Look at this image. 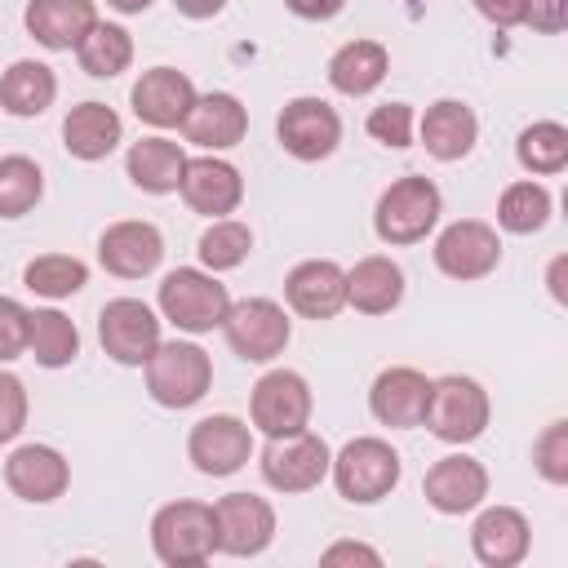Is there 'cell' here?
<instances>
[{"label":"cell","mask_w":568,"mask_h":568,"mask_svg":"<svg viewBox=\"0 0 568 568\" xmlns=\"http://www.w3.org/2000/svg\"><path fill=\"white\" fill-rule=\"evenodd\" d=\"M444 213V195L430 178L422 173H404L395 178L382 195H377V209H373V231L382 244L390 248H404V244H422L435 222Z\"/></svg>","instance_id":"1"},{"label":"cell","mask_w":568,"mask_h":568,"mask_svg":"<svg viewBox=\"0 0 568 568\" xmlns=\"http://www.w3.org/2000/svg\"><path fill=\"white\" fill-rule=\"evenodd\" d=\"M328 475H333V488H337L351 506H373V501H382V497H390V493L399 488L404 466H399V453H395L386 439H377V435H355V439H346V444L333 453Z\"/></svg>","instance_id":"2"},{"label":"cell","mask_w":568,"mask_h":568,"mask_svg":"<svg viewBox=\"0 0 568 568\" xmlns=\"http://www.w3.org/2000/svg\"><path fill=\"white\" fill-rule=\"evenodd\" d=\"M151 550L169 568H200L217 555V519L204 501H169L151 519Z\"/></svg>","instance_id":"3"},{"label":"cell","mask_w":568,"mask_h":568,"mask_svg":"<svg viewBox=\"0 0 568 568\" xmlns=\"http://www.w3.org/2000/svg\"><path fill=\"white\" fill-rule=\"evenodd\" d=\"M160 315L178 328V333H213L222 328L226 311H231V293L213 271L200 266H178L160 280Z\"/></svg>","instance_id":"4"},{"label":"cell","mask_w":568,"mask_h":568,"mask_svg":"<svg viewBox=\"0 0 568 568\" xmlns=\"http://www.w3.org/2000/svg\"><path fill=\"white\" fill-rule=\"evenodd\" d=\"M146 368V390L160 408H191L209 395L213 386V359L195 342H160L155 355L142 364Z\"/></svg>","instance_id":"5"},{"label":"cell","mask_w":568,"mask_h":568,"mask_svg":"<svg viewBox=\"0 0 568 568\" xmlns=\"http://www.w3.org/2000/svg\"><path fill=\"white\" fill-rule=\"evenodd\" d=\"M488 417H493V404H488V390L475 377L448 373V377L430 382V404H426L422 426H430L435 439L470 444V439H479L488 430Z\"/></svg>","instance_id":"6"},{"label":"cell","mask_w":568,"mask_h":568,"mask_svg":"<svg viewBox=\"0 0 568 568\" xmlns=\"http://www.w3.org/2000/svg\"><path fill=\"white\" fill-rule=\"evenodd\" d=\"M328 462H333V448L324 444V435L302 426L293 435H271L257 457V470L275 493H311L328 479Z\"/></svg>","instance_id":"7"},{"label":"cell","mask_w":568,"mask_h":568,"mask_svg":"<svg viewBox=\"0 0 568 568\" xmlns=\"http://www.w3.org/2000/svg\"><path fill=\"white\" fill-rule=\"evenodd\" d=\"M222 337L244 364H271L275 355H284L293 324L275 297H244V302H231L222 320Z\"/></svg>","instance_id":"8"},{"label":"cell","mask_w":568,"mask_h":568,"mask_svg":"<svg viewBox=\"0 0 568 568\" xmlns=\"http://www.w3.org/2000/svg\"><path fill=\"white\" fill-rule=\"evenodd\" d=\"M311 382L293 368H271L253 382V395H248V422L253 430H262L266 439L271 435H293L302 426H311Z\"/></svg>","instance_id":"9"},{"label":"cell","mask_w":568,"mask_h":568,"mask_svg":"<svg viewBox=\"0 0 568 568\" xmlns=\"http://www.w3.org/2000/svg\"><path fill=\"white\" fill-rule=\"evenodd\" d=\"M98 342L115 364L142 368L155 355V346L164 342L160 337V315L138 297H111L98 315Z\"/></svg>","instance_id":"10"},{"label":"cell","mask_w":568,"mask_h":568,"mask_svg":"<svg viewBox=\"0 0 568 568\" xmlns=\"http://www.w3.org/2000/svg\"><path fill=\"white\" fill-rule=\"evenodd\" d=\"M275 138L293 160L315 164V160H328L337 151L342 115L324 98H293V102H284V111L275 120Z\"/></svg>","instance_id":"11"},{"label":"cell","mask_w":568,"mask_h":568,"mask_svg":"<svg viewBox=\"0 0 568 568\" xmlns=\"http://www.w3.org/2000/svg\"><path fill=\"white\" fill-rule=\"evenodd\" d=\"M186 457L200 475L209 479H226L235 475L248 457H253V426L231 417V413H213V417H200L186 435Z\"/></svg>","instance_id":"12"},{"label":"cell","mask_w":568,"mask_h":568,"mask_svg":"<svg viewBox=\"0 0 568 568\" xmlns=\"http://www.w3.org/2000/svg\"><path fill=\"white\" fill-rule=\"evenodd\" d=\"M217 550L235 559H253L275 541V506L257 493H226L213 501Z\"/></svg>","instance_id":"13"},{"label":"cell","mask_w":568,"mask_h":568,"mask_svg":"<svg viewBox=\"0 0 568 568\" xmlns=\"http://www.w3.org/2000/svg\"><path fill=\"white\" fill-rule=\"evenodd\" d=\"M430 253H435V266L448 280H484L501 262V240H497V231L488 222L462 217V222H448L435 235V248Z\"/></svg>","instance_id":"14"},{"label":"cell","mask_w":568,"mask_h":568,"mask_svg":"<svg viewBox=\"0 0 568 568\" xmlns=\"http://www.w3.org/2000/svg\"><path fill=\"white\" fill-rule=\"evenodd\" d=\"M98 262L115 280H142L164 262V235L155 222H142V217L111 222L98 235Z\"/></svg>","instance_id":"15"},{"label":"cell","mask_w":568,"mask_h":568,"mask_svg":"<svg viewBox=\"0 0 568 568\" xmlns=\"http://www.w3.org/2000/svg\"><path fill=\"white\" fill-rule=\"evenodd\" d=\"M182 200L191 213H204V217H231L244 200V178L231 160H222L217 151L209 155H195L186 160L182 169V182H178Z\"/></svg>","instance_id":"16"},{"label":"cell","mask_w":568,"mask_h":568,"mask_svg":"<svg viewBox=\"0 0 568 568\" xmlns=\"http://www.w3.org/2000/svg\"><path fill=\"white\" fill-rule=\"evenodd\" d=\"M426 404H430V377L422 368H408V364H395V368H382L368 386V413L390 426V430H413L422 426L426 417Z\"/></svg>","instance_id":"17"},{"label":"cell","mask_w":568,"mask_h":568,"mask_svg":"<svg viewBox=\"0 0 568 568\" xmlns=\"http://www.w3.org/2000/svg\"><path fill=\"white\" fill-rule=\"evenodd\" d=\"M4 484H9L13 497H22L31 506H49V501H58L67 493L71 462L53 444H22L4 462Z\"/></svg>","instance_id":"18"},{"label":"cell","mask_w":568,"mask_h":568,"mask_svg":"<svg viewBox=\"0 0 568 568\" xmlns=\"http://www.w3.org/2000/svg\"><path fill=\"white\" fill-rule=\"evenodd\" d=\"M422 493L439 515H470L488 497V470L470 453H448L426 470Z\"/></svg>","instance_id":"19"},{"label":"cell","mask_w":568,"mask_h":568,"mask_svg":"<svg viewBox=\"0 0 568 568\" xmlns=\"http://www.w3.org/2000/svg\"><path fill=\"white\" fill-rule=\"evenodd\" d=\"M178 129L200 151H231L248 133V111H244V102L235 93L213 89V93H195V102H191V111H186V120Z\"/></svg>","instance_id":"20"},{"label":"cell","mask_w":568,"mask_h":568,"mask_svg":"<svg viewBox=\"0 0 568 568\" xmlns=\"http://www.w3.org/2000/svg\"><path fill=\"white\" fill-rule=\"evenodd\" d=\"M284 302L302 320H333L346 306V271L328 257H306L284 275Z\"/></svg>","instance_id":"21"},{"label":"cell","mask_w":568,"mask_h":568,"mask_svg":"<svg viewBox=\"0 0 568 568\" xmlns=\"http://www.w3.org/2000/svg\"><path fill=\"white\" fill-rule=\"evenodd\" d=\"M129 102H133V115L142 124H151V129H178L186 120L191 102H195V84L178 67H151V71L138 75Z\"/></svg>","instance_id":"22"},{"label":"cell","mask_w":568,"mask_h":568,"mask_svg":"<svg viewBox=\"0 0 568 568\" xmlns=\"http://www.w3.org/2000/svg\"><path fill=\"white\" fill-rule=\"evenodd\" d=\"M532 546V528L515 506H484L470 524V550L484 568H515Z\"/></svg>","instance_id":"23"},{"label":"cell","mask_w":568,"mask_h":568,"mask_svg":"<svg viewBox=\"0 0 568 568\" xmlns=\"http://www.w3.org/2000/svg\"><path fill=\"white\" fill-rule=\"evenodd\" d=\"M417 138H422L426 155L453 164V160L470 155V146H475V138H479V120H475V111H470L462 98H439V102H430L426 115L417 120Z\"/></svg>","instance_id":"24"},{"label":"cell","mask_w":568,"mask_h":568,"mask_svg":"<svg viewBox=\"0 0 568 568\" xmlns=\"http://www.w3.org/2000/svg\"><path fill=\"white\" fill-rule=\"evenodd\" d=\"M22 22H27L36 44L62 53L89 36V27L98 22V4L93 0H31Z\"/></svg>","instance_id":"25"},{"label":"cell","mask_w":568,"mask_h":568,"mask_svg":"<svg viewBox=\"0 0 568 568\" xmlns=\"http://www.w3.org/2000/svg\"><path fill=\"white\" fill-rule=\"evenodd\" d=\"M404 302V271L386 253H368L346 271V306L359 315H390Z\"/></svg>","instance_id":"26"},{"label":"cell","mask_w":568,"mask_h":568,"mask_svg":"<svg viewBox=\"0 0 568 568\" xmlns=\"http://www.w3.org/2000/svg\"><path fill=\"white\" fill-rule=\"evenodd\" d=\"M124 138V120L106 106V102H80L67 111L62 120V146L67 155L93 164V160H106Z\"/></svg>","instance_id":"27"},{"label":"cell","mask_w":568,"mask_h":568,"mask_svg":"<svg viewBox=\"0 0 568 568\" xmlns=\"http://www.w3.org/2000/svg\"><path fill=\"white\" fill-rule=\"evenodd\" d=\"M182 169H186V151H182L173 138H160V133L133 142L129 155H124L129 182H133L138 191H146V195H169V191H178Z\"/></svg>","instance_id":"28"},{"label":"cell","mask_w":568,"mask_h":568,"mask_svg":"<svg viewBox=\"0 0 568 568\" xmlns=\"http://www.w3.org/2000/svg\"><path fill=\"white\" fill-rule=\"evenodd\" d=\"M58 98V75L53 67L36 62V58H18L9 62V71L0 75V106L13 115V120H36L53 106Z\"/></svg>","instance_id":"29"},{"label":"cell","mask_w":568,"mask_h":568,"mask_svg":"<svg viewBox=\"0 0 568 568\" xmlns=\"http://www.w3.org/2000/svg\"><path fill=\"white\" fill-rule=\"evenodd\" d=\"M390 71V53L377 40H346L333 58H328V84L342 98H364L373 93Z\"/></svg>","instance_id":"30"},{"label":"cell","mask_w":568,"mask_h":568,"mask_svg":"<svg viewBox=\"0 0 568 568\" xmlns=\"http://www.w3.org/2000/svg\"><path fill=\"white\" fill-rule=\"evenodd\" d=\"M27 351H31V359L40 368H67L80 355V328H75V320L62 315V311H53V306L31 311Z\"/></svg>","instance_id":"31"},{"label":"cell","mask_w":568,"mask_h":568,"mask_svg":"<svg viewBox=\"0 0 568 568\" xmlns=\"http://www.w3.org/2000/svg\"><path fill=\"white\" fill-rule=\"evenodd\" d=\"M75 62H80V71L93 75V80H115V75L129 71V62H133V36H129L124 27L98 18V22L89 27V36L75 44Z\"/></svg>","instance_id":"32"},{"label":"cell","mask_w":568,"mask_h":568,"mask_svg":"<svg viewBox=\"0 0 568 568\" xmlns=\"http://www.w3.org/2000/svg\"><path fill=\"white\" fill-rule=\"evenodd\" d=\"M515 160L528 169V173H541V178H555L568 169V129L559 120H537L528 124L519 138H515Z\"/></svg>","instance_id":"33"},{"label":"cell","mask_w":568,"mask_h":568,"mask_svg":"<svg viewBox=\"0 0 568 568\" xmlns=\"http://www.w3.org/2000/svg\"><path fill=\"white\" fill-rule=\"evenodd\" d=\"M550 222V191L532 178H519L497 200V226L510 235H532Z\"/></svg>","instance_id":"34"},{"label":"cell","mask_w":568,"mask_h":568,"mask_svg":"<svg viewBox=\"0 0 568 568\" xmlns=\"http://www.w3.org/2000/svg\"><path fill=\"white\" fill-rule=\"evenodd\" d=\"M22 284L36 293V297H49V302H62L71 293H80L89 284V266L71 253H40L27 262L22 271Z\"/></svg>","instance_id":"35"},{"label":"cell","mask_w":568,"mask_h":568,"mask_svg":"<svg viewBox=\"0 0 568 568\" xmlns=\"http://www.w3.org/2000/svg\"><path fill=\"white\" fill-rule=\"evenodd\" d=\"M44 195V173L31 155H0V217H27Z\"/></svg>","instance_id":"36"},{"label":"cell","mask_w":568,"mask_h":568,"mask_svg":"<svg viewBox=\"0 0 568 568\" xmlns=\"http://www.w3.org/2000/svg\"><path fill=\"white\" fill-rule=\"evenodd\" d=\"M195 253H200L204 271H213V275H217V271H235V266H244V257L253 253V231H248L244 222H235V217H213L209 231L200 235Z\"/></svg>","instance_id":"37"},{"label":"cell","mask_w":568,"mask_h":568,"mask_svg":"<svg viewBox=\"0 0 568 568\" xmlns=\"http://www.w3.org/2000/svg\"><path fill=\"white\" fill-rule=\"evenodd\" d=\"M364 129H368V138H373V142L404 151V146H413L417 115H413V106H408V102H382V106H373V111H368Z\"/></svg>","instance_id":"38"},{"label":"cell","mask_w":568,"mask_h":568,"mask_svg":"<svg viewBox=\"0 0 568 568\" xmlns=\"http://www.w3.org/2000/svg\"><path fill=\"white\" fill-rule=\"evenodd\" d=\"M532 466L546 484H568V422H550L532 444Z\"/></svg>","instance_id":"39"},{"label":"cell","mask_w":568,"mask_h":568,"mask_svg":"<svg viewBox=\"0 0 568 568\" xmlns=\"http://www.w3.org/2000/svg\"><path fill=\"white\" fill-rule=\"evenodd\" d=\"M27 386H22V377L18 373H9V368H0V444H13L18 435H22V426H27Z\"/></svg>","instance_id":"40"},{"label":"cell","mask_w":568,"mask_h":568,"mask_svg":"<svg viewBox=\"0 0 568 568\" xmlns=\"http://www.w3.org/2000/svg\"><path fill=\"white\" fill-rule=\"evenodd\" d=\"M27 324H31V311L18 297L0 293V364L18 359L27 351Z\"/></svg>","instance_id":"41"},{"label":"cell","mask_w":568,"mask_h":568,"mask_svg":"<svg viewBox=\"0 0 568 568\" xmlns=\"http://www.w3.org/2000/svg\"><path fill=\"white\" fill-rule=\"evenodd\" d=\"M524 22L541 36H559L568 22V0H524Z\"/></svg>","instance_id":"42"},{"label":"cell","mask_w":568,"mask_h":568,"mask_svg":"<svg viewBox=\"0 0 568 568\" xmlns=\"http://www.w3.org/2000/svg\"><path fill=\"white\" fill-rule=\"evenodd\" d=\"M479 9V18H488L493 27H519L524 22V0H470Z\"/></svg>","instance_id":"43"},{"label":"cell","mask_w":568,"mask_h":568,"mask_svg":"<svg viewBox=\"0 0 568 568\" xmlns=\"http://www.w3.org/2000/svg\"><path fill=\"white\" fill-rule=\"evenodd\" d=\"M320 559H324V564H355V559H364V564H382V555H377L373 546H359V541H337V546H328Z\"/></svg>","instance_id":"44"},{"label":"cell","mask_w":568,"mask_h":568,"mask_svg":"<svg viewBox=\"0 0 568 568\" xmlns=\"http://www.w3.org/2000/svg\"><path fill=\"white\" fill-rule=\"evenodd\" d=\"M284 4L306 22H328V18H337L346 9V0H284Z\"/></svg>","instance_id":"45"},{"label":"cell","mask_w":568,"mask_h":568,"mask_svg":"<svg viewBox=\"0 0 568 568\" xmlns=\"http://www.w3.org/2000/svg\"><path fill=\"white\" fill-rule=\"evenodd\" d=\"M173 9H178L182 18L204 22V18H217V13L226 9V0H173Z\"/></svg>","instance_id":"46"},{"label":"cell","mask_w":568,"mask_h":568,"mask_svg":"<svg viewBox=\"0 0 568 568\" xmlns=\"http://www.w3.org/2000/svg\"><path fill=\"white\" fill-rule=\"evenodd\" d=\"M550 293H555V302H564V257L550 262Z\"/></svg>","instance_id":"47"},{"label":"cell","mask_w":568,"mask_h":568,"mask_svg":"<svg viewBox=\"0 0 568 568\" xmlns=\"http://www.w3.org/2000/svg\"><path fill=\"white\" fill-rule=\"evenodd\" d=\"M106 4H111L115 13H146L155 0H106Z\"/></svg>","instance_id":"48"}]
</instances>
